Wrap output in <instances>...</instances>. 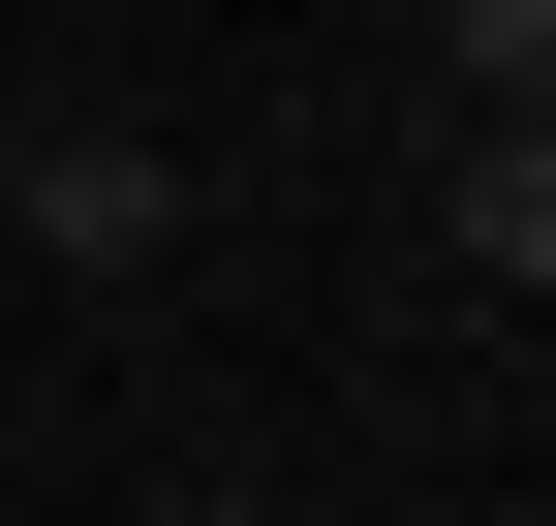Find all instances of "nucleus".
I'll return each instance as SVG.
<instances>
[{"instance_id": "7ed1b4c3", "label": "nucleus", "mask_w": 556, "mask_h": 526, "mask_svg": "<svg viewBox=\"0 0 556 526\" xmlns=\"http://www.w3.org/2000/svg\"><path fill=\"white\" fill-rule=\"evenodd\" d=\"M433 93H464V124H526V93H556V0H433Z\"/></svg>"}, {"instance_id": "f03ea898", "label": "nucleus", "mask_w": 556, "mask_h": 526, "mask_svg": "<svg viewBox=\"0 0 556 526\" xmlns=\"http://www.w3.org/2000/svg\"><path fill=\"white\" fill-rule=\"evenodd\" d=\"M433 248H464V279H556V93H526V124H464V155H433Z\"/></svg>"}, {"instance_id": "f257e3e1", "label": "nucleus", "mask_w": 556, "mask_h": 526, "mask_svg": "<svg viewBox=\"0 0 556 526\" xmlns=\"http://www.w3.org/2000/svg\"><path fill=\"white\" fill-rule=\"evenodd\" d=\"M0 217H31L62 279H155V248H186V155H124V124H0Z\"/></svg>"}]
</instances>
